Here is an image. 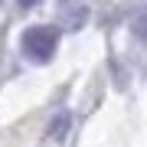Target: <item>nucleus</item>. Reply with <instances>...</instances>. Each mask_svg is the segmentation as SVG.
Segmentation results:
<instances>
[{"instance_id": "f257e3e1", "label": "nucleus", "mask_w": 147, "mask_h": 147, "mask_svg": "<svg viewBox=\"0 0 147 147\" xmlns=\"http://www.w3.org/2000/svg\"><path fill=\"white\" fill-rule=\"evenodd\" d=\"M56 46H59V30L56 26H30L23 33V53H26L33 62L53 59Z\"/></svg>"}, {"instance_id": "f03ea898", "label": "nucleus", "mask_w": 147, "mask_h": 147, "mask_svg": "<svg viewBox=\"0 0 147 147\" xmlns=\"http://www.w3.org/2000/svg\"><path fill=\"white\" fill-rule=\"evenodd\" d=\"M16 3H20V7H26V10H30V7H36L39 0H16Z\"/></svg>"}]
</instances>
